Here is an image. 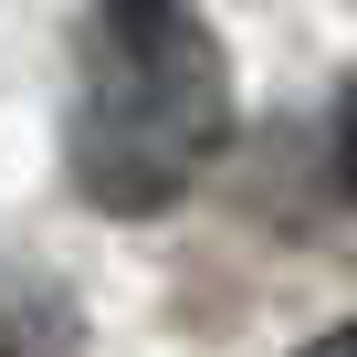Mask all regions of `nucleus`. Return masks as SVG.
Here are the masks:
<instances>
[{
	"instance_id": "f257e3e1",
	"label": "nucleus",
	"mask_w": 357,
	"mask_h": 357,
	"mask_svg": "<svg viewBox=\"0 0 357 357\" xmlns=\"http://www.w3.org/2000/svg\"><path fill=\"white\" fill-rule=\"evenodd\" d=\"M221 126L231 74L211 22L178 0H105L74 74V190L116 221H147L211 168Z\"/></svg>"
},
{
	"instance_id": "f03ea898",
	"label": "nucleus",
	"mask_w": 357,
	"mask_h": 357,
	"mask_svg": "<svg viewBox=\"0 0 357 357\" xmlns=\"http://www.w3.org/2000/svg\"><path fill=\"white\" fill-rule=\"evenodd\" d=\"M336 168H347V200H357V74H347V105H336Z\"/></svg>"
},
{
	"instance_id": "7ed1b4c3",
	"label": "nucleus",
	"mask_w": 357,
	"mask_h": 357,
	"mask_svg": "<svg viewBox=\"0 0 357 357\" xmlns=\"http://www.w3.org/2000/svg\"><path fill=\"white\" fill-rule=\"evenodd\" d=\"M294 357H357V326H336V336H315V347H294Z\"/></svg>"
}]
</instances>
